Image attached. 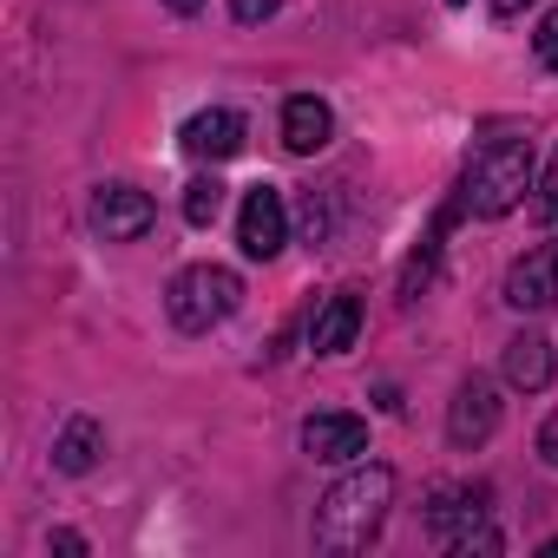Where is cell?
Listing matches in <instances>:
<instances>
[{
  "mask_svg": "<svg viewBox=\"0 0 558 558\" xmlns=\"http://www.w3.org/2000/svg\"><path fill=\"white\" fill-rule=\"evenodd\" d=\"M499 368H506V381H512V388H525V395H538V388L551 381V368H558V362H551V342L525 329V336H512V342H506V355H499Z\"/></svg>",
  "mask_w": 558,
  "mask_h": 558,
  "instance_id": "cell-13",
  "label": "cell"
},
{
  "mask_svg": "<svg viewBox=\"0 0 558 558\" xmlns=\"http://www.w3.org/2000/svg\"><path fill=\"white\" fill-rule=\"evenodd\" d=\"M447 223H453V210H440V217L427 223V236L414 243V256H408V269H401V296H421V290L434 283V263H440V243H447Z\"/></svg>",
  "mask_w": 558,
  "mask_h": 558,
  "instance_id": "cell-15",
  "label": "cell"
},
{
  "mask_svg": "<svg viewBox=\"0 0 558 558\" xmlns=\"http://www.w3.org/2000/svg\"><path fill=\"white\" fill-rule=\"evenodd\" d=\"M236 243L250 263H269V256H283L290 243V204L276 184H250L243 191V210H236Z\"/></svg>",
  "mask_w": 558,
  "mask_h": 558,
  "instance_id": "cell-5",
  "label": "cell"
},
{
  "mask_svg": "<svg viewBox=\"0 0 558 558\" xmlns=\"http://www.w3.org/2000/svg\"><path fill=\"white\" fill-rule=\"evenodd\" d=\"M538 558H558V538H545V545H538Z\"/></svg>",
  "mask_w": 558,
  "mask_h": 558,
  "instance_id": "cell-24",
  "label": "cell"
},
{
  "mask_svg": "<svg viewBox=\"0 0 558 558\" xmlns=\"http://www.w3.org/2000/svg\"><path fill=\"white\" fill-rule=\"evenodd\" d=\"M486 499H493V486H440L434 506H427V532H434L447 551H460V558L499 551L506 538L486 525Z\"/></svg>",
  "mask_w": 558,
  "mask_h": 558,
  "instance_id": "cell-4",
  "label": "cell"
},
{
  "mask_svg": "<svg viewBox=\"0 0 558 558\" xmlns=\"http://www.w3.org/2000/svg\"><path fill=\"white\" fill-rule=\"evenodd\" d=\"M165 8H171V14H197V8H204V0H165Z\"/></svg>",
  "mask_w": 558,
  "mask_h": 558,
  "instance_id": "cell-23",
  "label": "cell"
},
{
  "mask_svg": "<svg viewBox=\"0 0 558 558\" xmlns=\"http://www.w3.org/2000/svg\"><path fill=\"white\" fill-rule=\"evenodd\" d=\"M538 191H545V197H538V204H532V210H538V217H545V223H551V217H558V165H551V171H545V184H538Z\"/></svg>",
  "mask_w": 558,
  "mask_h": 558,
  "instance_id": "cell-19",
  "label": "cell"
},
{
  "mask_svg": "<svg viewBox=\"0 0 558 558\" xmlns=\"http://www.w3.org/2000/svg\"><path fill=\"white\" fill-rule=\"evenodd\" d=\"M519 316H538V310H551L558 303V250L551 243H538L532 256H519L512 269H506V290H499Z\"/></svg>",
  "mask_w": 558,
  "mask_h": 558,
  "instance_id": "cell-9",
  "label": "cell"
},
{
  "mask_svg": "<svg viewBox=\"0 0 558 558\" xmlns=\"http://www.w3.org/2000/svg\"><path fill=\"white\" fill-rule=\"evenodd\" d=\"M276 8H283V0H230V14H236L243 27H263V21H269Z\"/></svg>",
  "mask_w": 558,
  "mask_h": 558,
  "instance_id": "cell-18",
  "label": "cell"
},
{
  "mask_svg": "<svg viewBox=\"0 0 558 558\" xmlns=\"http://www.w3.org/2000/svg\"><path fill=\"white\" fill-rule=\"evenodd\" d=\"M99 453H106V427H99L93 414H73V421L60 427V440H53V466H60V473H93Z\"/></svg>",
  "mask_w": 558,
  "mask_h": 558,
  "instance_id": "cell-14",
  "label": "cell"
},
{
  "mask_svg": "<svg viewBox=\"0 0 558 558\" xmlns=\"http://www.w3.org/2000/svg\"><path fill=\"white\" fill-rule=\"evenodd\" d=\"M217 210H223V184H217V171H204V178H191L184 184V223H217Z\"/></svg>",
  "mask_w": 558,
  "mask_h": 558,
  "instance_id": "cell-16",
  "label": "cell"
},
{
  "mask_svg": "<svg viewBox=\"0 0 558 558\" xmlns=\"http://www.w3.org/2000/svg\"><path fill=\"white\" fill-rule=\"evenodd\" d=\"M329 138H336V112H329V99L296 93V99L283 106V145H290L296 158H316Z\"/></svg>",
  "mask_w": 558,
  "mask_h": 558,
  "instance_id": "cell-11",
  "label": "cell"
},
{
  "mask_svg": "<svg viewBox=\"0 0 558 558\" xmlns=\"http://www.w3.org/2000/svg\"><path fill=\"white\" fill-rule=\"evenodd\" d=\"M525 8H532V0H493V14H499V21H519Z\"/></svg>",
  "mask_w": 558,
  "mask_h": 558,
  "instance_id": "cell-22",
  "label": "cell"
},
{
  "mask_svg": "<svg viewBox=\"0 0 558 558\" xmlns=\"http://www.w3.org/2000/svg\"><path fill=\"white\" fill-rule=\"evenodd\" d=\"M493 427H499V388L486 375H466L447 401V440L453 447H486Z\"/></svg>",
  "mask_w": 558,
  "mask_h": 558,
  "instance_id": "cell-7",
  "label": "cell"
},
{
  "mask_svg": "<svg viewBox=\"0 0 558 558\" xmlns=\"http://www.w3.org/2000/svg\"><path fill=\"white\" fill-rule=\"evenodd\" d=\"M151 223H158V204L138 184H99L93 191V230L106 243H138Z\"/></svg>",
  "mask_w": 558,
  "mask_h": 558,
  "instance_id": "cell-6",
  "label": "cell"
},
{
  "mask_svg": "<svg viewBox=\"0 0 558 558\" xmlns=\"http://www.w3.org/2000/svg\"><path fill=\"white\" fill-rule=\"evenodd\" d=\"M355 336H362V296L336 290V296L310 316V349H316V355H349Z\"/></svg>",
  "mask_w": 558,
  "mask_h": 558,
  "instance_id": "cell-12",
  "label": "cell"
},
{
  "mask_svg": "<svg viewBox=\"0 0 558 558\" xmlns=\"http://www.w3.org/2000/svg\"><path fill=\"white\" fill-rule=\"evenodd\" d=\"M243 303V276L223 269V263H191L171 276V290H165V316L184 329V336H210L217 323H230Z\"/></svg>",
  "mask_w": 558,
  "mask_h": 558,
  "instance_id": "cell-3",
  "label": "cell"
},
{
  "mask_svg": "<svg viewBox=\"0 0 558 558\" xmlns=\"http://www.w3.org/2000/svg\"><path fill=\"white\" fill-rule=\"evenodd\" d=\"M447 8H466V0H447Z\"/></svg>",
  "mask_w": 558,
  "mask_h": 558,
  "instance_id": "cell-25",
  "label": "cell"
},
{
  "mask_svg": "<svg viewBox=\"0 0 558 558\" xmlns=\"http://www.w3.org/2000/svg\"><path fill=\"white\" fill-rule=\"evenodd\" d=\"M532 178H538L532 138H486L460 171V210L466 217H506V210L525 204Z\"/></svg>",
  "mask_w": 558,
  "mask_h": 558,
  "instance_id": "cell-2",
  "label": "cell"
},
{
  "mask_svg": "<svg viewBox=\"0 0 558 558\" xmlns=\"http://www.w3.org/2000/svg\"><path fill=\"white\" fill-rule=\"evenodd\" d=\"M388 506H395V466H381V460L349 466L316 506V545L336 551V558L368 551L381 538V525H388Z\"/></svg>",
  "mask_w": 558,
  "mask_h": 558,
  "instance_id": "cell-1",
  "label": "cell"
},
{
  "mask_svg": "<svg viewBox=\"0 0 558 558\" xmlns=\"http://www.w3.org/2000/svg\"><path fill=\"white\" fill-rule=\"evenodd\" d=\"M551 250H558V236H551Z\"/></svg>",
  "mask_w": 558,
  "mask_h": 558,
  "instance_id": "cell-26",
  "label": "cell"
},
{
  "mask_svg": "<svg viewBox=\"0 0 558 558\" xmlns=\"http://www.w3.org/2000/svg\"><path fill=\"white\" fill-rule=\"evenodd\" d=\"M178 145H184V158H197V165H223V158L243 151V119H236L230 106H204V112L184 119Z\"/></svg>",
  "mask_w": 558,
  "mask_h": 558,
  "instance_id": "cell-10",
  "label": "cell"
},
{
  "mask_svg": "<svg viewBox=\"0 0 558 558\" xmlns=\"http://www.w3.org/2000/svg\"><path fill=\"white\" fill-rule=\"evenodd\" d=\"M538 460H545V466H558V408H551V421L538 427Z\"/></svg>",
  "mask_w": 558,
  "mask_h": 558,
  "instance_id": "cell-20",
  "label": "cell"
},
{
  "mask_svg": "<svg viewBox=\"0 0 558 558\" xmlns=\"http://www.w3.org/2000/svg\"><path fill=\"white\" fill-rule=\"evenodd\" d=\"M53 551H66V558H80V551H86V538H80V532H53Z\"/></svg>",
  "mask_w": 558,
  "mask_h": 558,
  "instance_id": "cell-21",
  "label": "cell"
},
{
  "mask_svg": "<svg viewBox=\"0 0 558 558\" xmlns=\"http://www.w3.org/2000/svg\"><path fill=\"white\" fill-rule=\"evenodd\" d=\"M532 53H538V66H545V73H558V8L538 21V34H532Z\"/></svg>",
  "mask_w": 558,
  "mask_h": 558,
  "instance_id": "cell-17",
  "label": "cell"
},
{
  "mask_svg": "<svg viewBox=\"0 0 558 558\" xmlns=\"http://www.w3.org/2000/svg\"><path fill=\"white\" fill-rule=\"evenodd\" d=\"M303 453L323 466H355L368 453V421L362 414H310L303 421Z\"/></svg>",
  "mask_w": 558,
  "mask_h": 558,
  "instance_id": "cell-8",
  "label": "cell"
}]
</instances>
